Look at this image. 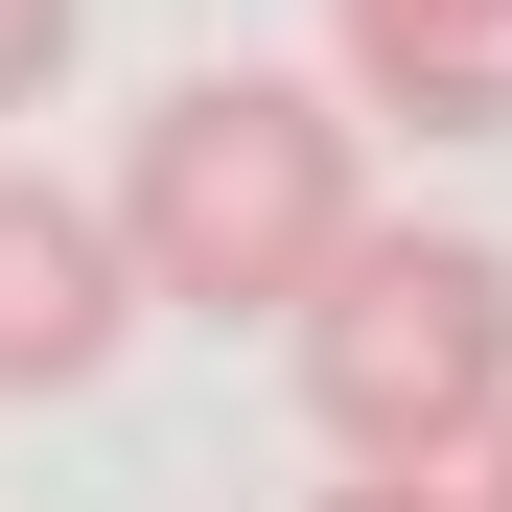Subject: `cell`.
<instances>
[{
  "label": "cell",
  "mask_w": 512,
  "mask_h": 512,
  "mask_svg": "<svg viewBox=\"0 0 512 512\" xmlns=\"http://www.w3.org/2000/svg\"><path fill=\"white\" fill-rule=\"evenodd\" d=\"M117 256H140V303H187V326H280L326 280V233L373 210V163H350V94H303V70H187L140 140H117Z\"/></svg>",
  "instance_id": "1"
},
{
  "label": "cell",
  "mask_w": 512,
  "mask_h": 512,
  "mask_svg": "<svg viewBox=\"0 0 512 512\" xmlns=\"http://www.w3.org/2000/svg\"><path fill=\"white\" fill-rule=\"evenodd\" d=\"M280 350H303V419H326V466H466L489 443V396H512V256L489 233H326V280L280 303Z\"/></svg>",
  "instance_id": "2"
},
{
  "label": "cell",
  "mask_w": 512,
  "mask_h": 512,
  "mask_svg": "<svg viewBox=\"0 0 512 512\" xmlns=\"http://www.w3.org/2000/svg\"><path fill=\"white\" fill-rule=\"evenodd\" d=\"M140 326V256L94 187H47V163H0V396H94Z\"/></svg>",
  "instance_id": "3"
},
{
  "label": "cell",
  "mask_w": 512,
  "mask_h": 512,
  "mask_svg": "<svg viewBox=\"0 0 512 512\" xmlns=\"http://www.w3.org/2000/svg\"><path fill=\"white\" fill-rule=\"evenodd\" d=\"M326 47H350V117H396V140L512 117V0H326Z\"/></svg>",
  "instance_id": "4"
},
{
  "label": "cell",
  "mask_w": 512,
  "mask_h": 512,
  "mask_svg": "<svg viewBox=\"0 0 512 512\" xmlns=\"http://www.w3.org/2000/svg\"><path fill=\"white\" fill-rule=\"evenodd\" d=\"M47 70H70V0H0V117H24Z\"/></svg>",
  "instance_id": "5"
},
{
  "label": "cell",
  "mask_w": 512,
  "mask_h": 512,
  "mask_svg": "<svg viewBox=\"0 0 512 512\" xmlns=\"http://www.w3.org/2000/svg\"><path fill=\"white\" fill-rule=\"evenodd\" d=\"M303 512H466V466H350V489H303Z\"/></svg>",
  "instance_id": "6"
},
{
  "label": "cell",
  "mask_w": 512,
  "mask_h": 512,
  "mask_svg": "<svg viewBox=\"0 0 512 512\" xmlns=\"http://www.w3.org/2000/svg\"><path fill=\"white\" fill-rule=\"evenodd\" d=\"M466 512H512V396H489V443H466Z\"/></svg>",
  "instance_id": "7"
}]
</instances>
